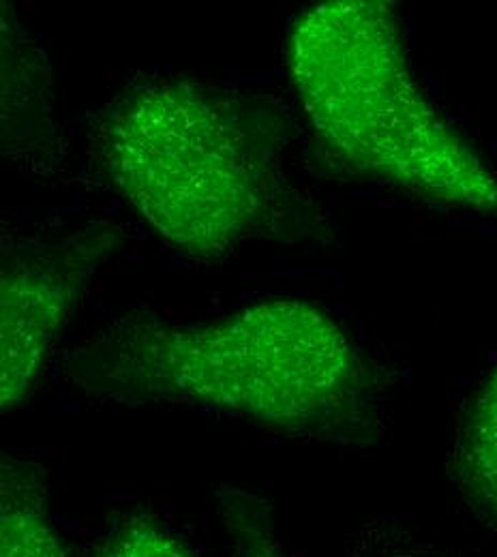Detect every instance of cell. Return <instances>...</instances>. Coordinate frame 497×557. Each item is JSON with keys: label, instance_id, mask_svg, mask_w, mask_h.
Returning a JSON list of instances; mask_svg holds the SVG:
<instances>
[{"label": "cell", "instance_id": "8992f818", "mask_svg": "<svg viewBox=\"0 0 497 557\" xmlns=\"http://www.w3.org/2000/svg\"><path fill=\"white\" fill-rule=\"evenodd\" d=\"M455 476L468 502L497 523V364L461 424Z\"/></svg>", "mask_w": 497, "mask_h": 557}, {"label": "cell", "instance_id": "7a4b0ae2", "mask_svg": "<svg viewBox=\"0 0 497 557\" xmlns=\"http://www.w3.org/2000/svg\"><path fill=\"white\" fill-rule=\"evenodd\" d=\"M284 119L185 77L138 84L97 119L95 157L167 245L202 260L277 230Z\"/></svg>", "mask_w": 497, "mask_h": 557}, {"label": "cell", "instance_id": "52a82bcc", "mask_svg": "<svg viewBox=\"0 0 497 557\" xmlns=\"http://www.w3.org/2000/svg\"><path fill=\"white\" fill-rule=\"evenodd\" d=\"M221 521L234 557H285L271 508L253 493L225 488L219 493Z\"/></svg>", "mask_w": 497, "mask_h": 557}, {"label": "cell", "instance_id": "277c9868", "mask_svg": "<svg viewBox=\"0 0 497 557\" xmlns=\"http://www.w3.org/2000/svg\"><path fill=\"white\" fill-rule=\"evenodd\" d=\"M116 245V230L97 225L61 245L17 249L4 258L0 278V401L4 414L28 399L73 307Z\"/></svg>", "mask_w": 497, "mask_h": 557}, {"label": "cell", "instance_id": "ba28073f", "mask_svg": "<svg viewBox=\"0 0 497 557\" xmlns=\"http://www.w3.org/2000/svg\"><path fill=\"white\" fill-rule=\"evenodd\" d=\"M97 557H196V552L159 519L134 515L110 534Z\"/></svg>", "mask_w": 497, "mask_h": 557}, {"label": "cell", "instance_id": "3957f363", "mask_svg": "<svg viewBox=\"0 0 497 557\" xmlns=\"http://www.w3.org/2000/svg\"><path fill=\"white\" fill-rule=\"evenodd\" d=\"M287 70L311 129L346 170L433 207L497 216V174L421 90L390 2L307 9Z\"/></svg>", "mask_w": 497, "mask_h": 557}, {"label": "cell", "instance_id": "5b68a950", "mask_svg": "<svg viewBox=\"0 0 497 557\" xmlns=\"http://www.w3.org/2000/svg\"><path fill=\"white\" fill-rule=\"evenodd\" d=\"M0 557H67L41 470L9 455L0 472Z\"/></svg>", "mask_w": 497, "mask_h": 557}, {"label": "cell", "instance_id": "9c48e42d", "mask_svg": "<svg viewBox=\"0 0 497 557\" xmlns=\"http://www.w3.org/2000/svg\"><path fill=\"white\" fill-rule=\"evenodd\" d=\"M388 557H421V556H410V554H403V556H401V554H393V556H388Z\"/></svg>", "mask_w": 497, "mask_h": 557}, {"label": "cell", "instance_id": "6da1fadb", "mask_svg": "<svg viewBox=\"0 0 497 557\" xmlns=\"http://www.w3.org/2000/svg\"><path fill=\"white\" fill-rule=\"evenodd\" d=\"M65 377L97 399L216 412L298 440L360 446L380 433L362 351L331 313L296 298L198 324L132 311L73 349Z\"/></svg>", "mask_w": 497, "mask_h": 557}]
</instances>
